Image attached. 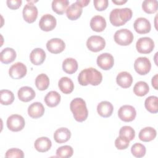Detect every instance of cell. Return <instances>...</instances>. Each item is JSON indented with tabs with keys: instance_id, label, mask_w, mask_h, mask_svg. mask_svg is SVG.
Returning a JSON list of instances; mask_svg holds the SVG:
<instances>
[{
	"instance_id": "ac0fdd59",
	"label": "cell",
	"mask_w": 158,
	"mask_h": 158,
	"mask_svg": "<svg viewBox=\"0 0 158 158\" xmlns=\"http://www.w3.org/2000/svg\"><path fill=\"white\" fill-rule=\"evenodd\" d=\"M44 113V107L40 102H35L29 106L28 108V114L33 118H38L43 115Z\"/></svg>"
},
{
	"instance_id": "7402d4cb",
	"label": "cell",
	"mask_w": 158,
	"mask_h": 158,
	"mask_svg": "<svg viewBox=\"0 0 158 158\" xmlns=\"http://www.w3.org/2000/svg\"><path fill=\"white\" fill-rule=\"evenodd\" d=\"M117 83L123 88H129L133 82V77L131 74L127 72H120L116 78Z\"/></svg>"
},
{
	"instance_id": "f546056e",
	"label": "cell",
	"mask_w": 158,
	"mask_h": 158,
	"mask_svg": "<svg viewBox=\"0 0 158 158\" xmlns=\"http://www.w3.org/2000/svg\"><path fill=\"white\" fill-rule=\"evenodd\" d=\"M69 4L67 0H54L52 2V9L57 14L62 15L67 10Z\"/></svg>"
},
{
	"instance_id": "60d3db41",
	"label": "cell",
	"mask_w": 158,
	"mask_h": 158,
	"mask_svg": "<svg viewBox=\"0 0 158 158\" xmlns=\"http://www.w3.org/2000/svg\"><path fill=\"white\" fill-rule=\"evenodd\" d=\"M94 6L95 9L98 11L104 10L108 6L107 0H94Z\"/></svg>"
},
{
	"instance_id": "8992f818",
	"label": "cell",
	"mask_w": 158,
	"mask_h": 158,
	"mask_svg": "<svg viewBox=\"0 0 158 158\" xmlns=\"http://www.w3.org/2000/svg\"><path fill=\"white\" fill-rule=\"evenodd\" d=\"M106 46L105 40L98 35L91 36L86 41V46L91 51L96 52L102 50Z\"/></svg>"
},
{
	"instance_id": "8fae6325",
	"label": "cell",
	"mask_w": 158,
	"mask_h": 158,
	"mask_svg": "<svg viewBox=\"0 0 158 158\" xmlns=\"http://www.w3.org/2000/svg\"><path fill=\"white\" fill-rule=\"evenodd\" d=\"M22 13L23 19L29 23L34 22L38 17L37 7L31 2L25 5Z\"/></svg>"
},
{
	"instance_id": "6da1fadb",
	"label": "cell",
	"mask_w": 158,
	"mask_h": 158,
	"mask_svg": "<svg viewBox=\"0 0 158 158\" xmlns=\"http://www.w3.org/2000/svg\"><path fill=\"white\" fill-rule=\"evenodd\" d=\"M102 80L101 73L93 67L83 69L78 76V81L81 86H86L89 84L97 86L101 83Z\"/></svg>"
},
{
	"instance_id": "836d02e7",
	"label": "cell",
	"mask_w": 158,
	"mask_h": 158,
	"mask_svg": "<svg viewBox=\"0 0 158 158\" xmlns=\"http://www.w3.org/2000/svg\"><path fill=\"white\" fill-rule=\"evenodd\" d=\"M1 104L2 105L11 104L14 101L13 93L8 89H1L0 91Z\"/></svg>"
},
{
	"instance_id": "44dd1931",
	"label": "cell",
	"mask_w": 158,
	"mask_h": 158,
	"mask_svg": "<svg viewBox=\"0 0 158 158\" xmlns=\"http://www.w3.org/2000/svg\"><path fill=\"white\" fill-rule=\"evenodd\" d=\"M91 28L96 32L102 31L106 27V21L101 15H95L90 20Z\"/></svg>"
},
{
	"instance_id": "484cf974",
	"label": "cell",
	"mask_w": 158,
	"mask_h": 158,
	"mask_svg": "<svg viewBox=\"0 0 158 158\" xmlns=\"http://www.w3.org/2000/svg\"><path fill=\"white\" fill-rule=\"evenodd\" d=\"M58 86L60 91L64 94H70L74 89V84L72 80L67 77H63L59 80Z\"/></svg>"
},
{
	"instance_id": "603a6c76",
	"label": "cell",
	"mask_w": 158,
	"mask_h": 158,
	"mask_svg": "<svg viewBox=\"0 0 158 158\" xmlns=\"http://www.w3.org/2000/svg\"><path fill=\"white\" fill-rule=\"evenodd\" d=\"M35 148L40 152H44L50 149L52 146L51 141L47 137H41L36 139L34 143Z\"/></svg>"
},
{
	"instance_id": "1f68e13d",
	"label": "cell",
	"mask_w": 158,
	"mask_h": 158,
	"mask_svg": "<svg viewBox=\"0 0 158 158\" xmlns=\"http://www.w3.org/2000/svg\"><path fill=\"white\" fill-rule=\"evenodd\" d=\"M35 85L40 91L46 89L49 85V79L48 77L44 73L38 75L35 79Z\"/></svg>"
},
{
	"instance_id": "5bb4252c",
	"label": "cell",
	"mask_w": 158,
	"mask_h": 158,
	"mask_svg": "<svg viewBox=\"0 0 158 158\" xmlns=\"http://www.w3.org/2000/svg\"><path fill=\"white\" fill-rule=\"evenodd\" d=\"M46 48L50 52L59 54L65 49V44L60 38H52L47 42Z\"/></svg>"
},
{
	"instance_id": "ee69618b",
	"label": "cell",
	"mask_w": 158,
	"mask_h": 158,
	"mask_svg": "<svg viewBox=\"0 0 158 158\" xmlns=\"http://www.w3.org/2000/svg\"><path fill=\"white\" fill-rule=\"evenodd\" d=\"M81 7L86 6L90 2L89 0H77L76 1Z\"/></svg>"
},
{
	"instance_id": "2e32d148",
	"label": "cell",
	"mask_w": 158,
	"mask_h": 158,
	"mask_svg": "<svg viewBox=\"0 0 158 158\" xmlns=\"http://www.w3.org/2000/svg\"><path fill=\"white\" fill-rule=\"evenodd\" d=\"M46 59V53L41 48H35L30 54V59L32 64L36 65L42 64Z\"/></svg>"
},
{
	"instance_id": "e575fe53",
	"label": "cell",
	"mask_w": 158,
	"mask_h": 158,
	"mask_svg": "<svg viewBox=\"0 0 158 158\" xmlns=\"http://www.w3.org/2000/svg\"><path fill=\"white\" fill-rule=\"evenodd\" d=\"M158 3L156 0H145L142 3L143 10L148 14H153L157 10Z\"/></svg>"
},
{
	"instance_id": "4316f807",
	"label": "cell",
	"mask_w": 158,
	"mask_h": 158,
	"mask_svg": "<svg viewBox=\"0 0 158 158\" xmlns=\"http://www.w3.org/2000/svg\"><path fill=\"white\" fill-rule=\"evenodd\" d=\"M157 135L156 130L152 127H148L141 129L139 133V138L144 142H149L153 140Z\"/></svg>"
},
{
	"instance_id": "e0dca14e",
	"label": "cell",
	"mask_w": 158,
	"mask_h": 158,
	"mask_svg": "<svg viewBox=\"0 0 158 158\" xmlns=\"http://www.w3.org/2000/svg\"><path fill=\"white\" fill-rule=\"evenodd\" d=\"M19 99L23 102H29L35 97V92L30 86L21 87L17 93Z\"/></svg>"
},
{
	"instance_id": "d6986e66",
	"label": "cell",
	"mask_w": 158,
	"mask_h": 158,
	"mask_svg": "<svg viewBox=\"0 0 158 158\" xmlns=\"http://www.w3.org/2000/svg\"><path fill=\"white\" fill-rule=\"evenodd\" d=\"M71 137L70 131L65 127L58 128L54 133V139L57 143H64L70 139Z\"/></svg>"
},
{
	"instance_id": "30bf717a",
	"label": "cell",
	"mask_w": 158,
	"mask_h": 158,
	"mask_svg": "<svg viewBox=\"0 0 158 158\" xmlns=\"http://www.w3.org/2000/svg\"><path fill=\"white\" fill-rule=\"evenodd\" d=\"M27 69L26 65L22 62H16L9 68V76L15 80L21 79L27 74Z\"/></svg>"
},
{
	"instance_id": "4fadbf2b",
	"label": "cell",
	"mask_w": 158,
	"mask_h": 158,
	"mask_svg": "<svg viewBox=\"0 0 158 158\" xmlns=\"http://www.w3.org/2000/svg\"><path fill=\"white\" fill-rule=\"evenodd\" d=\"M97 64L101 69L104 70H109L114 66V57L107 52L101 54L97 57Z\"/></svg>"
},
{
	"instance_id": "ffe728a7",
	"label": "cell",
	"mask_w": 158,
	"mask_h": 158,
	"mask_svg": "<svg viewBox=\"0 0 158 158\" xmlns=\"http://www.w3.org/2000/svg\"><path fill=\"white\" fill-rule=\"evenodd\" d=\"M113 106L109 101H101L97 106L98 113L100 116L104 118L110 117L113 112Z\"/></svg>"
},
{
	"instance_id": "7bdbcfd3",
	"label": "cell",
	"mask_w": 158,
	"mask_h": 158,
	"mask_svg": "<svg viewBox=\"0 0 158 158\" xmlns=\"http://www.w3.org/2000/svg\"><path fill=\"white\" fill-rule=\"evenodd\" d=\"M157 77H158V75H157V74L155 75L152 77V81H151L152 85V86L155 88V89H157Z\"/></svg>"
},
{
	"instance_id": "ba28073f",
	"label": "cell",
	"mask_w": 158,
	"mask_h": 158,
	"mask_svg": "<svg viewBox=\"0 0 158 158\" xmlns=\"http://www.w3.org/2000/svg\"><path fill=\"white\" fill-rule=\"evenodd\" d=\"M136 115L135 109L130 105H123L120 107L118 110V116L119 118L126 122L133 121Z\"/></svg>"
},
{
	"instance_id": "5b68a950",
	"label": "cell",
	"mask_w": 158,
	"mask_h": 158,
	"mask_svg": "<svg viewBox=\"0 0 158 158\" xmlns=\"http://www.w3.org/2000/svg\"><path fill=\"white\" fill-rule=\"evenodd\" d=\"M25 122L23 117L18 114L10 115L7 119V127L12 131H19L25 127Z\"/></svg>"
},
{
	"instance_id": "9c48e42d",
	"label": "cell",
	"mask_w": 158,
	"mask_h": 158,
	"mask_svg": "<svg viewBox=\"0 0 158 158\" xmlns=\"http://www.w3.org/2000/svg\"><path fill=\"white\" fill-rule=\"evenodd\" d=\"M151 68L150 60L146 57H138L134 63V69L139 75H144L148 73Z\"/></svg>"
},
{
	"instance_id": "8d00e7d4",
	"label": "cell",
	"mask_w": 158,
	"mask_h": 158,
	"mask_svg": "<svg viewBox=\"0 0 158 158\" xmlns=\"http://www.w3.org/2000/svg\"><path fill=\"white\" fill-rule=\"evenodd\" d=\"M131 152L133 156L136 157H142L146 154V148L145 146L139 143H135L131 148Z\"/></svg>"
},
{
	"instance_id": "7a4b0ae2",
	"label": "cell",
	"mask_w": 158,
	"mask_h": 158,
	"mask_svg": "<svg viewBox=\"0 0 158 158\" xmlns=\"http://www.w3.org/2000/svg\"><path fill=\"white\" fill-rule=\"evenodd\" d=\"M132 17V10L128 7L113 9L109 15L110 23L115 27L124 25Z\"/></svg>"
},
{
	"instance_id": "277c9868",
	"label": "cell",
	"mask_w": 158,
	"mask_h": 158,
	"mask_svg": "<svg viewBox=\"0 0 158 158\" xmlns=\"http://www.w3.org/2000/svg\"><path fill=\"white\" fill-rule=\"evenodd\" d=\"M133 38L132 32L126 28L116 31L114 36L115 42L120 46H128L130 44L133 40Z\"/></svg>"
},
{
	"instance_id": "f6af8a7d",
	"label": "cell",
	"mask_w": 158,
	"mask_h": 158,
	"mask_svg": "<svg viewBox=\"0 0 158 158\" xmlns=\"http://www.w3.org/2000/svg\"><path fill=\"white\" fill-rule=\"evenodd\" d=\"M112 1L113 3H114L117 5H122V4L127 2V0H125V1H123V0H120V1H114V0H112Z\"/></svg>"
},
{
	"instance_id": "cb8c5ba5",
	"label": "cell",
	"mask_w": 158,
	"mask_h": 158,
	"mask_svg": "<svg viewBox=\"0 0 158 158\" xmlns=\"http://www.w3.org/2000/svg\"><path fill=\"white\" fill-rule=\"evenodd\" d=\"M82 7L77 2H73L66 10L67 17L71 20H75L78 19L81 15Z\"/></svg>"
},
{
	"instance_id": "d590c367",
	"label": "cell",
	"mask_w": 158,
	"mask_h": 158,
	"mask_svg": "<svg viewBox=\"0 0 158 158\" xmlns=\"http://www.w3.org/2000/svg\"><path fill=\"white\" fill-rule=\"evenodd\" d=\"M73 153V148L69 145L60 146L56 151V156L62 158H69L72 156Z\"/></svg>"
},
{
	"instance_id": "3957f363",
	"label": "cell",
	"mask_w": 158,
	"mask_h": 158,
	"mask_svg": "<svg viewBox=\"0 0 158 158\" xmlns=\"http://www.w3.org/2000/svg\"><path fill=\"white\" fill-rule=\"evenodd\" d=\"M70 108L74 118L77 122H81L87 118L88 112L86 102L82 98H76L73 99L70 104Z\"/></svg>"
},
{
	"instance_id": "52a82bcc",
	"label": "cell",
	"mask_w": 158,
	"mask_h": 158,
	"mask_svg": "<svg viewBox=\"0 0 158 158\" xmlns=\"http://www.w3.org/2000/svg\"><path fill=\"white\" fill-rule=\"evenodd\" d=\"M136 48L138 52L148 54L152 52L154 48V42L149 37H142L137 41Z\"/></svg>"
},
{
	"instance_id": "ab89813d",
	"label": "cell",
	"mask_w": 158,
	"mask_h": 158,
	"mask_svg": "<svg viewBox=\"0 0 158 158\" xmlns=\"http://www.w3.org/2000/svg\"><path fill=\"white\" fill-rule=\"evenodd\" d=\"M6 157H18L23 158L24 157L23 152L17 148H11L8 149L5 154Z\"/></svg>"
},
{
	"instance_id": "d4e9b609",
	"label": "cell",
	"mask_w": 158,
	"mask_h": 158,
	"mask_svg": "<svg viewBox=\"0 0 158 158\" xmlns=\"http://www.w3.org/2000/svg\"><path fill=\"white\" fill-rule=\"evenodd\" d=\"M16 52L11 48H6L0 53V60L5 64L13 62L16 58Z\"/></svg>"
},
{
	"instance_id": "74e56055",
	"label": "cell",
	"mask_w": 158,
	"mask_h": 158,
	"mask_svg": "<svg viewBox=\"0 0 158 158\" xmlns=\"http://www.w3.org/2000/svg\"><path fill=\"white\" fill-rule=\"evenodd\" d=\"M119 135L127 138L129 141H131L135 137V131L130 126H123L120 129Z\"/></svg>"
},
{
	"instance_id": "f35d334b",
	"label": "cell",
	"mask_w": 158,
	"mask_h": 158,
	"mask_svg": "<svg viewBox=\"0 0 158 158\" xmlns=\"http://www.w3.org/2000/svg\"><path fill=\"white\" fill-rule=\"evenodd\" d=\"M130 144V141L122 136H120L118 137H117L115 141V147L118 149H127Z\"/></svg>"
},
{
	"instance_id": "83f0119b",
	"label": "cell",
	"mask_w": 158,
	"mask_h": 158,
	"mask_svg": "<svg viewBox=\"0 0 158 158\" xmlns=\"http://www.w3.org/2000/svg\"><path fill=\"white\" fill-rule=\"evenodd\" d=\"M60 101V95L56 91H49L44 97V102L46 104L50 107H54L57 106Z\"/></svg>"
},
{
	"instance_id": "7c38bea8",
	"label": "cell",
	"mask_w": 158,
	"mask_h": 158,
	"mask_svg": "<svg viewBox=\"0 0 158 158\" xmlns=\"http://www.w3.org/2000/svg\"><path fill=\"white\" fill-rule=\"evenodd\" d=\"M56 18L49 14L43 15L40 20L39 26L41 30L45 31L52 30L56 26Z\"/></svg>"
},
{
	"instance_id": "d6a6232c",
	"label": "cell",
	"mask_w": 158,
	"mask_h": 158,
	"mask_svg": "<svg viewBox=\"0 0 158 158\" xmlns=\"http://www.w3.org/2000/svg\"><path fill=\"white\" fill-rule=\"evenodd\" d=\"M149 91V88L147 83L143 81L137 82L133 87L134 93L138 96H143L146 95Z\"/></svg>"
},
{
	"instance_id": "b9f144b4",
	"label": "cell",
	"mask_w": 158,
	"mask_h": 158,
	"mask_svg": "<svg viewBox=\"0 0 158 158\" xmlns=\"http://www.w3.org/2000/svg\"><path fill=\"white\" fill-rule=\"evenodd\" d=\"M6 3L10 9H17L20 7L22 1L21 0H7Z\"/></svg>"
},
{
	"instance_id": "f1b7e54d",
	"label": "cell",
	"mask_w": 158,
	"mask_h": 158,
	"mask_svg": "<svg viewBox=\"0 0 158 158\" xmlns=\"http://www.w3.org/2000/svg\"><path fill=\"white\" fill-rule=\"evenodd\" d=\"M62 69L65 73L72 74L78 69V62L73 58H66L62 62Z\"/></svg>"
},
{
	"instance_id": "9a60e30c",
	"label": "cell",
	"mask_w": 158,
	"mask_h": 158,
	"mask_svg": "<svg viewBox=\"0 0 158 158\" xmlns=\"http://www.w3.org/2000/svg\"><path fill=\"white\" fill-rule=\"evenodd\" d=\"M135 30L139 34H146L150 31L151 25L150 22L146 18L139 17L133 23Z\"/></svg>"
},
{
	"instance_id": "4dcf8cb0",
	"label": "cell",
	"mask_w": 158,
	"mask_h": 158,
	"mask_svg": "<svg viewBox=\"0 0 158 158\" xmlns=\"http://www.w3.org/2000/svg\"><path fill=\"white\" fill-rule=\"evenodd\" d=\"M144 106L148 111L152 114L158 112V98L155 96H151L147 98L144 101Z\"/></svg>"
}]
</instances>
